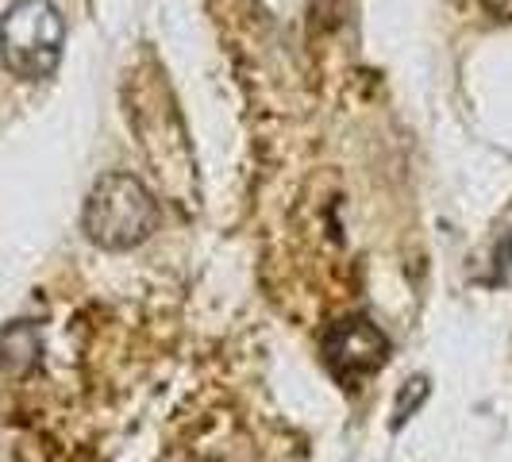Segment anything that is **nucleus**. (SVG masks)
<instances>
[{"label":"nucleus","mask_w":512,"mask_h":462,"mask_svg":"<svg viewBox=\"0 0 512 462\" xmlns=\"http://www.w3.org/2000/svg\"><path fill=\"white\" fill-rule=\"evenodd\" d=\"M85 235L104 251H131L158 228V205L135 174H104L81 212Z\"/></svg>","instance_id":"1"},{"label":"nucleus","mask_w":512,"mask_h":462,"mask_svg":"<svg viewBox=\"0 0 512 462\" xmlns=\"http://www.w3.org/2000/svg\"><path fill=\"white\" fill-rule=\"evenodd\" d=\"M66 43L62 12L51 0H16L0 16V58L16 77L43 81L58 70Z\"/></svg>","instance_id":"2"},{"label":"nucleus","mask_w":512,"mask_h":462,"mask_svg":"<svg viewBox=\"0 0 512 462\" xmlns=\"http://www.w3.org/2000/svg\"><path fill=\"white\" fill-rule=\"evenodd\" d=\"M385 359H389V339L378 324H370L362 316L339 320L324 339V362L339 385H355L370 378L374 370H382Z\"/></svg>","instance_id":"3"},{"label":"nucleus","mask_w":512,"mask_h":462,"mask_svg":"<svg viewBox=\"0 0 512 462\" xmlns=\"http://www.w3.org/2000/svg\"><path fill=\"white\" fill-rule=\"evenodd\" d=\"M43 355V339L35 324H12L0 332V370L8 374H27Z\"/></svg>","instance_id":"4"},{"label":"nucleus","mask_w":512,"mask_h":462,"mask_svg":"<svg viewBox=\"0 0 512 462\" xmlns=\"http://www.w3.org/2000/svg\"><path fill=\"white\" fill-rule=\"evenodd\" d=\"M412 389H409V397H405V401H401V409H397V424H405V420H409V412H412V405H416V401H424V393H428V382H424V378H412Z\"/></svg>","instance_id":"5"},{"label":"nucleus","mask_w":512,"mask_h":462,"mask_svg":"<svg viewBox=\"0 0 512 462\" xmlns=\"http://www.w3.org/2000/svg\"><path fill=\"white\" fill-rule=\"evenodd\" d=\"M489 12H497V16H505V20H512V0H482Z\"/></svg>","instance_id":"6"}]
</instances>
